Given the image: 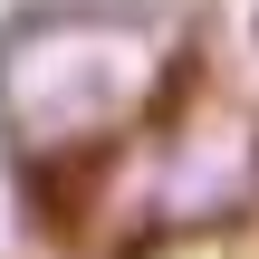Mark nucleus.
Listing matches in <instances>:
<instances>
[{
  "label": "nucleus",
  "mask_w": 259,
  "mask_h": 259,
  "mask_svg": "<svg viewBox=\"0 0 259 259\" xmlns=\"http://www.w3.org/2000/svg\"><path fill=\"white\" fill-rule=\"evenodd\" d=\"M163 19L135 0H48L0 38V125L38 144H87L154 77Z\"/></svg>",
  "instance_id": "obj_1"
}]
</instances>
